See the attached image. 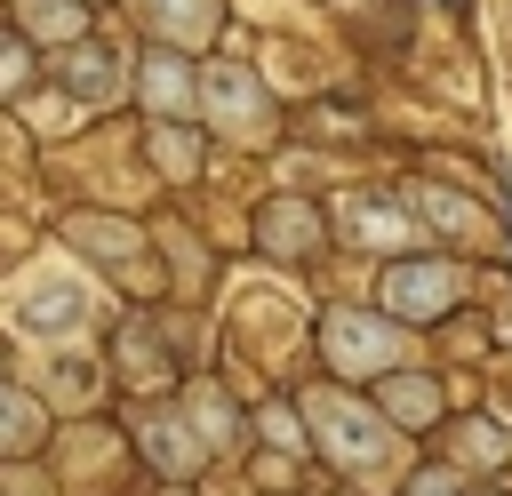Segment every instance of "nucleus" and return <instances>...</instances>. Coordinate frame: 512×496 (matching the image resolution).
Masks as SVG:
<instances>
[{"label":"nucleus","mask_w":512,"mask_h":496,"mask_svg":"<svg viewBox=\"0 0 512 496\" xmlns=\"http://www.w3.org/2000/svg\"><path fill=\"white\" fill-rule=\"evenodd\" d=\"M208 104L232 112V128H264V96H256L248 72H216V80H208Z\"/></svg>","instance_id":"obj_9"},{"label":"nucleus","mask_w":512,"mask_h":496,"mask_svg":"<svg viewBox=\"0 0 512 496\" xmlns=\"http://www.w3.org/2000/svg\"><path fill=\"white\" fill-rule=\"evenodd\" d=\"M264 240L272 248H304V240H320V224H312V208L280 200V208H264Z\"/></svg>","instance_id":"obj_11"},{"label":"nucleus","mask_w":512,"mask_h":496,"mask_svg":"<svg viewBox=\"0 0 512 496\" xmlns=\"http://www.w3.org/2000/svg\"><path fill=\"white\" fill-rule=\"evenodd\" d=\"M136 440H144L152 472H200V440H192V424H176V416H160V408H136Z\"/></svg>","instance_id":"obj_4"},{"label":"nucleus","mask_w":512,"mask_h":496,"mask_svg":"<svg viewBox=\"0 0 512 496\" xmlns=\"http://www.w3.org/2000/svg\"><path fill=\"white\" fill-rule=\"evenodd\" d=\"M152 152H160V168H168V176H192V168H200V136H184V128H160V136H152Z\"/></svg>","instance_id":"obj_14"},{"label":"nucleus","mask_w":512,"mask_h":496,"mask_svg":"<svg viewBox=\"0 0 512 496\" xmlns=\"http://www.w3.org/2000/svg\"><path fill=\"white\" fill-rule=\"evenodd\" d=\"M352 232H360V240H392V232H400V216H392V208H360V224H352Z\"/></svg>","instance_id":"obj_16"},{"label":"nucleus","mask_w":512,"mask_h":496,"mask_svg":"<svg viewBox=\"0 0 512 496\" xmlns=\"http://www.w3.org/2000/svg\"><path fill=\"white\" fill-rule=\"evenodd\" d=\"M320 336H328V360H336L344 376H376V368L400 352V328H384L376 312H328Z\"/></svg>","instance_id":"obj_2"},{"label":"nucleus","mask_w":512,"mask_h":496,"mask_svg":"<svg viewBox=\"0 0 512 496\" xmlns=\"http://www.w3.org/2000/svg\"><path fill=\"white\" fill-rule=\"evenodd\" d=\"M464 296V272L456 264H392L384 272V304L392 312H448Z\"/></svg>","instance_id":"obj_3"},{"label":"nucleus","mask_w":512,"mask_h":496,"mask_svg":"<svg viewBox=\"0 0 512 496\" xmlns=\"http://www.w3.org/2000/svg\"><path fill=\"white\" fill-rule=\"evenodd\" d=\"M304 416H312V440L328 448L336 472H352V480H368V488L400 472L392 432H384L376 408H360V400H344V392H304Z\"/></svg>","instance_id":"obj_1"},{"label":"nucleus","mask_w":512,"mask_h":496,"mask_svg":"<svg viewBox=\"0 0 512 496\" xmlns=\"http://www.w3.org/2000/svg\"><path fill=\"white\" fill-rule=\"evenodd\" d=\"M40 440V408L24 392H0V448H32Z\"/></svg>","instance_id":"obj_13"},{"label":"nucleus","mask_w":512,"mask_h":496,"mask_svg":"<svg viewBox=\"0 0 512 496\" xmlns=\"http://www.w3.org/2000/svg\"><path fill=\"white\" fill-rule=\"evenodd\" d=\"M384 408H392V424H432L440 392H432V384H416V376H400V384H384Z\"/></svg>","instance_id":"obj_12"},{"label":"nucleus","mask_w":512,"mask_h":496,"mask_svg":"<svg viewBox=\"0 0 512 496\" xmlns=\"http://www.w3.org/2000/svg\"><path fill=\"white\" fill-rule=\"evenodd\" d=\"M24 72H32L24 40H0V88H24Z\"/></svg>","instance_id":"obj_15"},{"label":"nucleus","mask_w":512,"mask_h":496,"mask_svg":"<svg viewBox=\"0 0 512 496\" xmlns=\"http://www.w3.org/2000/svg\"><path fill=\"white\" fill-rule=\"evenodd\" d=\"M144 8H152V32L168 48H200L216 32V0H144Z\"/></svg>","instance_id":"obj_6"},{"label":"nucleus","mask_w":512,"mask_h":496,"mask_svg":"<svg viewBox=\"0 0 512 496\" xmlns=\"http://www.w3.org/2000/svg\"><path fill=\"white\" fill-rule=\"evenodd\" d=\"M480 496H504V488H480Z\"/></svg>","instance_id":"obj_17"},{"label":"nucleus","mask_w":512,"mask_h":496,"mask_svg":"<svg viewBox=\"0 0 512 496\" xmlns=\"http://www.w3.org/2000/svg\"><path fill=\"white\" fill-rule=\"evenodd\" d=\"M64 88H72L80 104H104V96H112V56H96V48H64Z\"/></svg>","instance_id":"obj_10"},{"label":"nucleus","mask_w":512,"mask_h":496,"mask_svg":"<svg viewBox=\"0 0 512 496\" xmlns=\"http://www.w3.org/2000/svg\"><path fill=\"white\" fill-rule=\"evenodd\" d=\"M16 24H24L32 40H64V48H80V8H72V0H16Z\"/></svg>","instance_id":"obj_8"},{"label":"nucleus","mask_w":512,"mask_h":496,"mask_svg":"<svg viewBox=\"0 0 512 496\" xmlns=\"http://www.w3.org/2000/svg\"><path fill=\"white\" fill-rule=\"evenodd\" d=\"M88 320V288L64 272L48 296H32V304H16V328H32V336H64V328H80Z\"/></svg>","instance_id":"obj_5"},{"label":"nucleus","mask_w":512,"mask_h":496,"mask_svg":"<svg viewBox=\"0 0 512 496\" xmlns=\"http://www.w3.org/2000/svg\"><path fill=\"white\" fill-rule=\"evenodd\" d=\"M144 96H152V112H192V64L176 48H160L144 64Z\"/></svg>","instance_id":"obj_7"}]
</instances>
